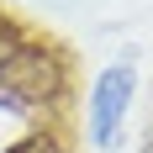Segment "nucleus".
I'll return each mask as SVG.
<instances>
[{"label": "nucleus", "mask_w": 153, "mask_h": 153, "mask_svg": "<svg viewBox=\"0 0 153 153\" xmlns=\"http://www.w3.org/2000/svg\"><path fill=\"white\" fill-rule=\"evenodd\" d=\"M63 85H69V69H63L58 48L5 27V42H0V106L42 111L63 95Z\"/></svg>", "instance_id": "f257e3e1"}, {"label": "nucleus", "mask_w": 153, "mask_h": 153, "mask_svg": "<svg viewBox=\"0 0 153 153\" xmlns=\"http://www.w3.org/2000/svg\"><path fill=\"white\" fill-rule=\"evenodd\" d=\"M127 106H132V69L127 63H111L106 74L95 79V90H90V143L95 148H111L116 143Z\"/></svg>", "instance_id": "f03ea898"}, {"label": "nucleus", "mask_w": 153, "mask_h": 153, "mask_svg": "<svg viewBox=\"0 0 153 153\" xmlns=\"http://www.w3.org/2000/svg\"><path fill=\"white\" fill-rule=\"evenodd\" d=\"M5 153H63V143L53 132H27V137H16Z\"/></svg>", "instance_id": "7ed1b4c3"}]
</instances>
